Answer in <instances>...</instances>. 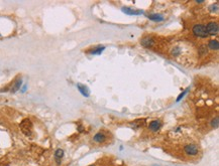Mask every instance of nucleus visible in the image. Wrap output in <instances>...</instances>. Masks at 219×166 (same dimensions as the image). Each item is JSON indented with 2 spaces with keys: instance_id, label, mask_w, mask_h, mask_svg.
I'll return each instance as SVG.
<instances>
[{
  "instance_id": "nucleus-19",
  "label": "nucleus",
  "mask_w": 219,
  "mask_h": 166,
  "mask_svg": "<svg viewBox=\"0 0 219 166\" xmlns=\"http://www.w3.org/2000/svg\"><path fill=\"white\" fill-rule=\"evenodd\" d=\"M188 90H189V89H187V90H186V91H184V92H183V93H182V94H180V96H179V97H178V99H177V102H179L180 100H181L182 98L184 97V95H185V94H187V93H188Z\"/></svg>"
},
{
  "instance_id": "nucleus-3",
  "label": "nucleus",
  "mask_w": 219,
  "mask_h": 166,
  "mask_svg": "<svg viewBox=\"0 0 219 166\" xmlns=\"http://www.w3.org/2000/svg\"><path fill=\"white\" fill-rule=\"evenodd\" d=\"M205 28H206V32H207L208 35H216L219 30L218 23L215 21L209 22V23L207 24V26H205Z\"/></svg>"
},
{
  "instance_id": "nucleus-14",
  "label": "nucleus",
  "mask_w": 219,
  "mask_h": 166,
  "mask_svg": "<svg viewBox=\"0 0 219 166\" xmlns=\"http://www.w3.org/2000/svg\"><path fill=\"white\" fill-rule=\"evenodd\" d=\"M104 50H105V46H98L88 52H89L90 54H101V52H103Z\"/></svg>"
},
{
  "instance_id": "nucleus-4",
  "label": "nucleus",
  "mask_w": 219,
  "mask_h": 166,
  "mask_svg": "<svg viewBox=\"0 0 219 166\" xmlns=\"http://www.w3.org/2000/svg\"><path fill=\"white\" fill-rule=\"evenodd\" d=\"M184 151L186 152V154L190 155V156H195L199 152V149L195 144H187L184 147Z\"/></svg>"
},
{
  "instance_id": "nucleus-6",
  "label": "nucleus",
  "mask_w": 219,
  "mask_h": 166,
  "mask_svg": "<svg viewBox=\"0 0 219 166\" xmlns=\"http://www.w3.org/2000/svg\"><path fill=\"white\" fill-rule=\"evenodd\" d=\"M161 127H162V122L159 120H153V121H151V122L149 123V130L153 131V132H157V131L159 130Z\"/></svg>"
},
{
  "instance_id": "nucleus-10",
  "label": "nucleus",
  "mask_w": 219,
  "mask_h": 166,
  "mask_svg": "<svg viewBox=\"0 0 219 166\" xmlns=\"http://www.w3.org/2000/svg\"><path fill=\"white\" fill-rule=\"evenodd\" d=\"M63 156H64V150L63 149L56 150V152H55V158H56V162L58 165L61 164V159L63 158Z\"/></svg>"
},
{
  "instance_id": "nucleus-16",
  "label": "nucleus",
  "mask_w": 219,
  "mask_h": 166,
  "mask_svg": "<svg viewBox=\"0 0 219 166\" xmlns=\"http://www.w3.org/2000/svg\"><path fill=\"white\" fill-rule=\"evenodd\" d=\"M218 124H219V120H218V117H215L213 120L211 121V126L212 128H218Z\"/></svg>"
},
{
  "instance_id": "nucleus-23",
  "label": "nucleus",
  "mask_w": 219,
  "mask_h": 166,
  "mask_svg": "<svg viewBox=\"0 0 219 166\" xmlns=\"http://www.w3.org/2000/svg\"><path fill=\"white\" fill-rule=\"evenodd\" d=\"M90 166H93V165H90Z\"/></svg>"
},
{
  "instance_id": "nucleus-11",
  "label": "nucleus",
  "mask_w": 219,
  "mask_h": 166,
  "mask_svg": "<svg viewBox=\"0 0 219 166\" xmlns=\"http://www.w3.org/2000/svg\"><path fill=\"white\" fill-rule=\"evenodd\" d=\"M105 139H106L105 134L102 133V132H99V133H97V134H95L93 140L95 141V142H97V143H103L104 141H105Z\"/></svg>"
},
{
  "instance_id": "nucleus-1",
  "label": "nucleus",
  "mask_w": 219,
  "mask_h": 166,
  "mask_svg": "<svg viewBox=\"0 0 219 166\" xmlns=\"http://www.w3.org/2000/svg\"><path fill=\"white\" fill-rule=\"evenodd\" d=\"M192 31H193L194 35L197 36V37L206 38L208 36L207 32H206V28L203 24H196V25H194L193 28H192Z\"/></svg>"
},
{
  "instance_id": "nucleus-12",
  "label": "nucleus",
  "mask_w": 219,
  "mask_h": 166,
  "mask_svg": "<svg viewBox=\"0 0 219 166\" xmlns=\"http://www.w3.org/2000/svg\"><path fill=\"white\" fill-rule=\"evenodd\" d=\"M207 48H209L212 50H217L219 48V42L217 39H211L208 42Z\"/></svg>"
},
{
  "instance_id": "nucleus-21",
  "label": "nucleus",
  "mask_w": 219,
  "mask_h": 166,
  "mask_svg": "<svg viewBox=\"0 0 219 166\" xmlns=\"http://www.w3.org/2000/svg\"><path fill=\"white\" fill-rule=\"evenodd\" d=\"M25 91H26V86H23V87H22L21 92H22V93H24V92H25Z\"/></svg>"
},
{
  "instance_id": "nucleus-18",
  "label": "nucleus",
  "mask_w": 219,
  "mask_h": 166,
  "mask_svg": "<svg viewBox=\"0 0 219 166\" xmlns=\"http://www.w3.org/2000/svg\"><path fill=\"white\" fill-rule=\"evenodd\" d=\"M180 52H181V50H180L179 48H174L173 50H172V54L173 55H179L180 54Z\"/></svg>"
},
{
  "instance_id": "nucleus-8",
  "label": "nucleus",
  "mask_w": 219,
  "mask_h": 166,
  "mask_svg": "<svg viewBox=\"0 0 219 166\" xmlns=\"http://www.w3.org/2000/svg\"><path fill=\"white\" fill-rule=\"evenodd\" d=\"M146 17L149 18V20H153V21H155V22H161V21H163V20L165 19L163 15H161V14H157V13L146 14Z\"/></svg>"
},
{
  "instance_id": "nucleus-7",
  "label": "nucleus",
  "mask_w": 219,
  "mask_h": 166,
  "mask_svg": "<svg viewBox=\"0 0 219 166\" xmlns=\"http://www.w3.org/2000/svg\"><path fill=\"white\" fill-rule=\"evenodd\" d=\"M122 11L128 15H140V14L144 13V11H142V10H134L131 9L130 7H122Z\"/></svg>"
},
{
  "instance_id": "nucleus-2",
  "label": "nucleus",
  "mask_w": 219,
  "mask_h": 166,
  "mask_svg": "<svg viewBox=\"0 0 219 166\" xmlns=\"http://www.w3.org/2000/svg\"><path fill=\"white\" fill-rule=\"evenodd\" d=\"M31 127H32V124L28 119H24L21 122V124H20V128H21L22 133L25 134L26 136L31 135Z\"/></svg>"
},
{
  "instance_id": "nucleus-13",
  "label": "nucleus",
  "mask_w": 219,
  "mask_h": 166,
  "mask_svg": "<svg viewBox=\"0 0 219 166\" xmlns=\"http://www.w3.org/2000/svg\"><path fill=\"white\" fill-rule=\"evenodd\" d=\"M21 84H22V80L21 79H18L17 81L14 83V85L11 87V89H10V92H11V93H16V92H17L18 90L20 89V87H21Z\"/></svg>"
},
{
  "instance_id": "nucleus-9",
  "label": "nucleus",
  "mask_w": 219,
  "mask_h": 166,
  "mask_svg": "<svg viewBox=\"0 0 219 166\" xmlns=\"http://www.w3.org/2000/svg\"><path fill=\"white\" fill-rule=\"evenodd\" d=\"M77 87H78V90L80 91V93H81L82 95L84 96V97H86V98L89 97V96H90V91H89V89L86 87V86L82 85V84H78Z\"/></svg>"
},
{
  "instance_id": "nucleus-15",
  "label": "nucleus",
  "mask_w": 219,
  "mask_h": 166,
  "mask_svg": "<svg viewBox=\"0 0 219 166\" xmlns=\"http://www.w3.org/2000/svg\"><path fill=\"white\" fill-rule=\"evenodd\" d=\"M208 52V48L206 46H201L199 48V54L201 55H206Z\"/></svg>"
},
{
  "instance_id": "nucleus-17",
  "label": "nucleus",
  "mask_w": 219,
  "mask_h": 166,
  "mask_svg": "<svg viewBox=\"0 0 219 166\" xmlns=\"http://www.w3.org/2000/svg\"><path fill=\"white\" fill-rule=\"evenodd\" d=\"M209 10L211 12H217L218 11V3H215L209 7Z\"/></svg>"
},
{
  "instance_id": "nucleus-20",
  "label": "nucleus",
  "mask_w": 219,
  "mask_h": 166,
  "mask_svg": "<svg viewBox=\"0 0 219 166\" xmlns=\"http://www.w3.org/2000/svg\"><path fill=\"white\" fill-rule=\"evenodd\" d=\"M78 131H79V132H82V131H83V126H82V125H79V126H78Z\"/></svg>"
},
{
  "instance_id": "nucleus-5",
  "label": "nucleus",
  "mask_w": 219,
  "mask_h": 166,
  "mask_svg": "<svg viewBox=\"0 0 219 166\" xmlns=\"http://www.w3.org/2000/svg\"><path fill=\"white\" fill-rule=\"evenodd\" d=\"M140 44L147 48H153V46H155V40H153V37H151V36H144V37L142 38V40H140Z\"/></svg>"
},
{
  "instance_id": "nucleus-22",
  "label": "nucleus",
  "mask_w": 219,
  "mask_h": 166,
  "mask_svg": "<svg viewBox=\"0 0 219 166\" xmlns=\"http://www.w3.org/2000/svg\"><path fill=\"white\" fill-rule=\"evenodd\" d=\"M196 2H197V3H204V1H201V0H197Z\"/></svg>"
}]
</instances>
